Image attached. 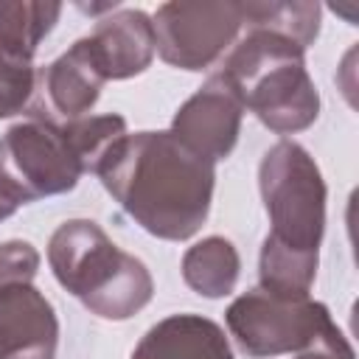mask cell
<instances>
[{
  "label": "cell",
  "instance_id": "cell-1",
  "mask_svg": "<svg viewBox=\"0 0 359 359\" xmlns=\"http://www.w3.org/2000/svg\"><path fill=\"white\" fill-rule=\"evenodd\" d=\"M107 194L163 241H185L210 213L216 165L188 151L171 132L121 137L98 165Z\"/></svg>",
  "mask_w": 359,
  "mask_h": 359
},
{
  "label": "cell",
  "instance_id": "cell-2",
  "mask_svg": "<svg viewBox=\"0 0 359 359\" xmlns=\"http://www.w3.org/2000/svg\"><path fill=\"white\" fill-rule=\"evenodd\" d=\"M269 132L294 135L320 115V93L306 67V50L292 39L244 28L216 70Z\"/></svg>",
  "mask_w": 359,
  "mask_h": 359
},
{
  "label": "cell",
  "instance_id": "cell-3",
  "mask_svg": "<svg viewBox=\"0 0 359 359\" xmlns=\"http://www.w3.org/2000/svg\"><path fill=\"white\" fill-rule=\"evenodd\" d=\"M48 264L59 286L101 320H129L154 294L146 264L121 250L93 219L62 222L48 241Z\"/></svg>",
  "mask_w": 359,
  "mask_h": 359
},
{
  "label": "cell",
  "instance_id": "cell-4",
  "mask_svg": "<svg viewBox=\"0 0 359 359\" xmlns=\"http://www.w3.org/2000/svg\"><path fill=\"white\" fill-rule=\"evenodd\" d=\"M258 191L269 216V238L297 250L320 252L325 233V180L314 157L294 140H278L258 165Z\"/></svg>",
  "mask_w": 359,
  "mask_h": 359
},
{
  "label": "cell",
  "instance_id": "cell-5",
  "mask_svg": "<svg viewBox=\"0 0 359 359\" xmlns=\"http://www.w3.org/2000/svg\"><path fill=\"white\" fill-rule=\"evenodd\" d=\"M84 177L62 123L28 118L0 137V185L28 205L36 199L67 194Z\"/></svg>",
  "mask_w": 359,
  "mask_h": 359
},
{
  "label": "cell",
  "instance_id": "cell-6",
  "mask_svg": "<svg viewBox=\"0 0 359 359\" xmlns=\"http://www.w3.org/2000/svg\"><path fill=\"white\" fill-rule=\"evenodd\" d=\"M224 323L241 353L250 359H272L306 348L331 323V311L320 300H286L258 286L227 306Z\"/></svg>",
  "mask_w": 359,
  "mask_h": 359
},
{
  "label": "cell",
  "instance_id": "cell-7",
  "mask_svg": "<svg viewBox=\"0 0 359 359\" xmlns=\"http://www.w3.org/2000/svg\"><path fill=\"white\" fill-rule=\"evenodd\" d=\"M154 50L180 70H205L236 45L244 31L241 3L233 0H177L163 3L154 17Z\"/></svg>",
  "mask_w": 359,
  "mask_h": 359
},
{
  "label": "cell",
  "instance_id": "cell-8",
  "mask_svg": "<svg viewBox=\"0 0 359 359\" xmlns=\"http://www.w3.org/2000/svg\"><path fill=\"white\" fill-rule=\"evenodd\" d=\"M241 118L244 104L238 101L236 90L219 73H213L185 104H180L168 132L188 151L216 165L236 149Z\"/></svg>",
  "mask_w": 359,
  "mask_h": 359
},
{
  "label": "cell",
  "instance_id": "cell-9",
  "mask_svg": "<svg viewBox=\"0 0 359 359\" xmlns=\"http://www.w3.org/2000/svg\"><path fill=\"white\" fill-rule=\"evenodd\" d=\"M101 87H104V76L95 67L90 48L81 36L62 56H56L50 65H45L36 73V93L28 112L31 118L50 123H67L84 118L101 98Z\"/></svg>",
  "mask_w": 359,
  "mask_h": 359
},
{
  "label": "cell",
  "instance_id": "cell-10",
  "mask_svg": "<svg viewBox=\"0 0 359 359\" xmlns=\"http://www.w3.org/2000/svg\"><path fill=\"white\" fill-rule=\"evenodd\" d=\"M59 317L34 283L0 289V359H56Z\"/></svg>",
  "mask_w": 359,
  "mask_h": 359
},
{
  "label": "cell",
  "instance_id": "cell-11",
  "mask_svg": "<svg viewBox=\"0 0 359 359\" xmlns=\"http://www.w3.org/2000/svg\"><path fill=\"white\" fill-rule=\"evenodd\" d=\"M84 42L104 81L140 76L157 53L151 17L140 8L109 11V17L98 20V25L90 36H84Z\"/></svg>",
  "mask_w": 359,
  "mask_h": 359
},
{
  "label": "cell",
  "instance_id": "cell-12",
  "mask_svg": "<svg viewBox=\"0 0 359 359\" xmlns=\"http://www.w3.org/2000/svg\"><path fill=\"white\" fill-rule=\"evenodd\" d=\"M129 359H233L224 328L202 314H171L154 323Z\"/></svg>",
  "mask_w": 359,
  "mask_h": 359
},
{
  "label": "cell",
  "instance_id": "cell-13",
  "mask_svg": "<svg viewBox=\"0 0 359 359\" xmlns=\"http://www.w3.org/2000/svg\"><path fill=\"white\" fill-rule=\"evenodd\" d=\"M182 280L202 297H224L236 289L241 275V258L230 238L208 236L185 250L182 255Z\"/></svg>",
  "mask_w": 359,
  "mask_h": 359
},
{
  "label": "cell",
  "instance_id": "cell-14",
  "mask_svg": "<svg viewBox=\"0 0 359 359\" xmlns=\"http://www.w3.org/2000/svg\"><path fill=\"white\" fill-rule=\"evenodd\" d=\"M317 264H320V252H297L266 236L258 258L261 289L286 300L311 297L309 292L317 278Z\"/></svg>",
  "mask_w": 359,
  "mask_h": 359
},
{
  "label": "cell",
  "instance_id": "cell-15",
  "mask_svg": "<svg viewBox=\"0 0 359 359\" xmlns=\"http://www.w3.org/2000/svg\"><path fill=\"white\" fill-rule=\"evenodd\" d=\"M241 17L244 28L280 34L306 50L320 34L323 8L309 0H252L241 3Z\"/></svg>",
  "mask_w": 359,
  "mask_h": 359
},
{
  "label": "cell",
  "instance_id": "cell-16",
  "mask_svg": "<svg viewBox=\"0 0 359 359\" xmlns=\"http://www.w3.org/2000/svg\"><path fill=\"white\" fill-rule=\"evenodd\" d=\"M62 3H39V0H14L0 3V42L34 56L39 42L59 22Z\"/></svg>",
  "mask_w": 359,
  "mask_h": 359
},
{
  "label": "cell",
  "instance_id": "cell-17",
  "mask_svg": "<svg viewBox=\"0 0 359 359\" xmlns=\"http://www.w3.org/2000/svg\"><path fill=\"white\" fill-rule=\"evenodd\" d=\"M76 157L81 160V168L84 174H95L101 160L107 157V151L121 140L126 137V118L123 115H115V112H107V115H84V118H76V121H67L62 123Z\"/></svg>",
  "mask_w": 359,
  "mask_h": 359
},
{
  "label": "cell",
  "instance_id": "cell-18",
  "mask_svg": "<svg viewBox=\"0 0 359 359\" xmlns=\"http://www.w3.org/2000/svg\"><path fill=\"white\" fill-rule=\"evenodd\" d=\"M34 56H25L0 42V118L20 115L31 107L36 93Z\"/></svg>",
  "mask_w": 359,
  "mask_h": 359
},
{
  "label": "cell",
  "instance_id": "cell-19",
  "mask_svg": "<svg viewBox=\"0 0 359 359\" xmlns=\"http://www.w3.org/2000/svg\"><path fill=\"white\" fill-rule=\"evenodd\" d=\"M39 269V252L31 241L11 238L0 244V289L11 283H31Z\"/></svg>",
  "mask_w": 359,
  "mask_h": 359
},
{
  "label": "cell",
  "instance_id": "cell-20",
  "mask_svg": "<svg viewBox=\"0 0 359 359\" xmlns=\"http://www.w3.org/2000/svg\"><path fill=\"white\" fill-rule=\"evenodd\" d=\"M294 359H356L348 337L342 334V328L331 320L306 348H300L294 353Z\"/></svg>",
  "mask_w": 359,
  "mask_h": 359
},
{
  "label": "cell",
  "instance_id": "cell-21",
  "mask_svg": "<svg viewBox=\"0 0 359 359\" xmlns=\"http://www.w3.org/2000/svg\"><path fill=\"white\" fill-rule=\"evenodd\" d=\"M17 210H20L17 199H14V196H11V194H8V191L0 185V222H6L8 216H14Z\"/></svg>",
  "mask_w": 359,
  "mask_h": 359
}]
</instances>
